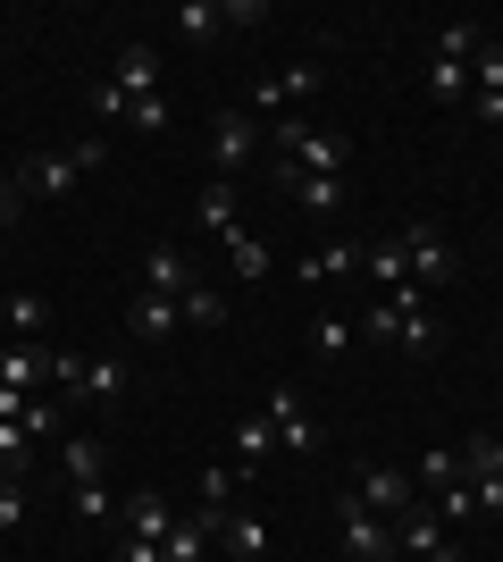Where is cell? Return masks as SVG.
Wrapping results in <instances>:
<instances>
[{
  "label": "cell",
  "mask_w": 503,
  "mask_h": 562,
  "mask_svg": "<svg viewBox=\"0 0 503 562\" xmlns=\"http://www.w3.org/2000/svg\"><path fill=\"white\" fill-rule=\"evenodd\" d=\"M135 126V135H168V93H160V50L151 43H126L118 50V76L93 85V135L101 126Z\"/></svg>",
  "instance_id": "cell-1"
},
{
  "label": "cell",
  "mask_w": 503,
  "mask_h": 562,
  "mask_svg": "<svg viewBox=\"0 0 503 562\" xmlns=\"http://www.w3.org/2000/svg\"><path fill=\"white\" fill-rule=\"evenodd\" d=\"M268 177L277 186H294V177H344V160H353V143L335 135V126H311V117H277L268 126Z\"/></svg>",
  "instance_id": "cell-2"
},
{
  "label": "cell",
  "mask_w": 503,
  "mask_h": 562,
  "mask_svg": "<svg viewBox=\"0 0 503 562\" xmlns=\"http://www.w3.org/2000/svg\"><path fill=\"white\" fill-rule=\"evenodd\" d=\"M101 160H110V135H84L76 151H34V160H18L9 177H18V193H25V202H68V193L84 186V177H93Z\"/></svg>",
  "instance_id": "cell-3"
},
{
  "label": "cell",
  "mask_w": 503,
  "mask_h": 562,
  "mask_svg": "<svg viewBox=\"0 0 503 562\" xmlns=\"http://www.w3.org/2000/svg\"><path fill=\"white\" fill-rule=\"evenodd\" d=\"M487 25H436V50H428V93L454 110V101H470V59H479Z\"/></svg>",
  "instance_id": "cell-4"
},
{
  "label": "cell",
  "mask_w": 503,
  "mask_h": 562,
  "mask_svg": "<svg viewBox=\"0 0 503 562\" xmlns=\"http://www.w3.org/2000/svg\"><path fill=\"white\" fill-rule=\"evenodd\" d=\"M361 328L386 336V345H411V352H428V345H436V328H428V294H420V285H403V294L369 303V311H361Z\"/></svg>",
  "instance_id": "cell-5"
},
{
  "label": "cell",
  "mask_w": 503,
  "mask_h": 562,
  "mask_svg": "<svg viewBox=\"0 0 503 562\" xmlns=\"http://www.w3.org/2000/svg\"><path fill=\"white\" fill-rule=\"evenodd\" d=\"M261 143H268V126H261L252 110H218V117H210V168L227 177V186L252 168V151H261Z\"/></svg>",
  "instance_id": "cell-6"
},
{
  "label": "cell",
  "mask_w": 503,
  "mask_h": 562,
  "mask_svg": "<svg viewBox=\"0 0 503 562\" xmlns=\"http://www.w3.org/2000/svg\"><path fill=\"white\" fill-rule=\"evenodd\" d=\"M50 386H59V395H84V403H118L126 370L118 361H93V352H50Z\"/></svg>",
  "instance_id": "cell-7"
},
{
  "label": "cell",
  "mask_w": 503,
  "mask_h": 562,
  "mask_svg": "<svg viewBox=\"0 0 503 562\" xmlns=\"http://www.w3.org/2000/svg\"><path fill=\"white\" fill-rule=\"evenodd\" d=\"M335 538L353 562H395V520H378L361 495H335Z\"/></svg>",
  "instance_id": "cell-8"
},
{
  "label": "cell",
  "mask_w": 503,
  "mask_h": 562,
  "mask_svg": "<svg viewBox=\"0 0 503 562\" xmlns=\"http://www.w3.org/2000/svg\"><path fill=\"white\" fill-rule=\"evenodd\" d=\"M395 235H403V260H411V285H420V294H436V285L454 278V244H445L436 218H411V227H395Z\"/></svg>",
  "instance_id": "cell-9"
},
{
  "label": "cell",
  "mask_w": 503,
  "mask_h": 562,
  "mask_svg": "<svg viewBox=\"0 0 503 562\" xmlns=\"http://www.w3.org/2000/svg\"><path fill=\"white\" fill-rule=\"evenodd\" d=\"M261 420L277 428V453H319V412L302 403V386H268Z\"/></svg>",
  "instance_id": "cell-10"
},
{
  "label": "cell",
  "mask_w": 503,
  "mask_h": 562,
  "mask_svg": "<svg viewBox=\"0 0 503 562\" xmlns=\"http://www.w3.org/2000/svg\"><path fill=\"white\" fill-rule=\"evenodd\" d=\"M395 554H411V562H461V538L428 513V495H420V504L395 520Z\"/></svg>",
  "instance_id": "cell-11"
},
{
  "label": "cell",
  "mask_w": 503,
  "mask_h": 562,
  "mask_svg": "<svg viewBox=\"0 0 503 562\" xmlns=\"http://www.w3.org/2000/svg\"><path fill=\"white\" fill-rule=\"evenodd\" d=\"M470 117L503 126V34H487L479 59H470Z\"/></svg>",
  "instance_id": "cell-12"
},
{
  "label": "cell",
  "mask_w": 503,
  "mask_h": 562,
  "mask_svg": "<svg viewBox=\"0 0 503 562\" xmlns=\"http://www.w3.org/2000/svg\"><path fill=\"white\" fill-rule=\"evenodd\" d=\"M361 504H369V513H378V520H403L411 513V504H420V487H411V479H403V470H386V462H369V470H361Z\"/></svg>",
  "instance_id": "cell-13"
},
{
  "label": "cell",
  "mask_w": 503,
  "mask_h": 562,
  "mask_svg": "<svg viewBox=\"0 0 503 562\" xmlns=\"http://www.w3.org/2000/svg\"><path fill=\"white\" fill-rule=\"evenodd\" d=\"M311 85H319V59H294V68L261 76V85H252V117H286L294 93H311Z\"/></svg>",
  "instance_id": "cell-14"
},
{
  "label": "cell",
  "mask_w": 503,
  "mask_h": 562,
  "mask_svg": "<svg viewBox=\"0 0 503 562\" xmlns=\"http://www.w3.org/2000/svg\"><path fill=\"white\" fill-rule=\"evenodd\" d=\"M144 285L168 294V303H185V285H202V278H193V260H185V244H151V252H144Z\"/></svg>",
  "instance_id": "cell-15"
},
{
  "label": "cell",
  "mask_w": 503,
  "mask_h": 562,
  "mask_svg": "<svg viewBox=\"0 0 503 562\" xmlns=\"http://www.w3.org/2000/svg\"><path fill=\"white\" fill-rule=\"evenodd\" d=\"M227 462H236V470H268V462H277V428H268L261 412H243L236 437H227Z\"/></svg>",
  "instance_id": "cell-16"
},
{
  "label": "cell",
  "mask_w": 503,
  "mask_h": 562,
  "mask_svg": "<svg viewBox=\"0 0 503 562\" xmlns=\"http://www.w3.org/2000/svg\"><path fill=\"white\" fill-rule=\"evenodd\" d=\"M353 269H361V244H353V235H335V244L302 252V285H344Z\"/></svg>",
  "instance_id": "cell-17"
},
{
  "label": "cell",
  "mask_w": 503,
  "mask_h": 562,
  "mask_svg": "<svg viewBox=\"0 0 503 562\" xmlns=\"http://www.w3.org/2000/svg\"><path fill=\"white\" fill-rule=\"evenodd\" d=\"M168 529H176V513H168L160 487H135V495H126V538H151V546H160Z\"/></svg>",
  "instance_id": "cell-18"
},
{
  "label": "cell",
  "mask_w": 503,
  "mask_h": 562,
  "mask_svg": "<svg viewBox=\"0 0 503 562\" xmlns=\"http://www.w3.org/2000/svg\"><path fill=\"white\" fill-rule=\"evenodd\" d=\"M0 386H18V395H43V386H50V352L9 345V352H0Z\"/></svg>",
  "instance_id": "cell-19"
},
{
  "label": "cell",
  "mask_w": 503,
  "mask_h": 562,
  "mask_svg": "<svg viewBox=\"0 0 503 562\" xmlns=\"http://www.w3.org/2000/svg\"><path fill=\"white\" fill-rule=\"evenodd\" d=\"M218 546H227L236 562H261L268 554V520L261 513H227V520H218Z\"/></svg>",
  "instance_id": "cell-20"
},
{
  "label": "cell",
  "mask_w": 503,
  "mask_h": 562,
  "mask_svg": "<svg viewBox=\"0 0 503 562\" xmlns=\"http://www.w3.org/2000/svg\"><path fill=\"white\" fill-rule=\"evenodd\" d=\"M193 218H202V227L227 244V235H236V186H227V177H210V186L193 193Z\"/></svg>",
  "instance_id": "cell-21"
},
{
  "label": "cell",
  "mask_w": 503,
  "mask_h": 562,
  "mask_svg": "<svg viewBox=\"0 0 503 562\" xmlns=\"http://www.w3.org/2000/svg\"><path fill=\"white\" fill-rule=\"evenodd\" d=\"M176 319H185V311L168 303V294H151V285H144V294H135V311H126V328L144 336V345H160V336L176 328Z\"/></svg>",
  "instance_id": "cell-22"
},
{
  "label": "cell",
  "mask_w": 503,
  "mask_h": 562,
  "mask_svg": "<svg viewBox=\"0 0 503 562\" xmlns=\"http://www.w3.org/2000/svg\"><path fill=\"white\" fill-rule=\"evenodd\" d=\"M361 269H369V278L386 285V294H403L411 285V260H403V235H386V244H369V252H361Z\"/></svg>",
  "instance_id": "cell-23"
},
{
  "label": "cell",
  "mask_w": 503,
  "mask_h": 562,
  "mask_svg": "<svg viewBox=\"0 0 503 562\" xmlns=\"http://www.w3.org/2000/svg\"><path fill=\"white\" fill-rule=\"evenodd\" d=\"M411 487H420V495L461 487V453H454V446H428V453H420V470H411Z\"/></svg>",
  "instance_id": "cell-24"
},
{
  "label": "cell",
  "mask_w": 503,
  "mask_h": 562,
  "mask_svg": "<svg viewBox=\"0 0 503 562\" xmlns=\"http://www.w3.org/2000/svg\"><path fill=\"white\" fill-rule=\"evenodd\" d=\"M286 193H294L311 218H344V177H294Z\"/></svg>",
  "instance_id": "cell-25"
},
{
  "label": "cell",
  "mask_w": 503,
  "mask_h": 562,
  "mask_svg": "<svg viewBox=\"0 0 503 562\" xmlns=\"http://www.w3.org/2000/svg\"><path fill=\"white\" fill-rule=\"evenodd\" d=\"M210 529H202V520H185V513H176V529H168V538H160V562H210Z\"/></svg>",
  "instance_id": "cell-26"
},
{
  "label": "cell",
  "mask_w": 503,
  "mask_h": 562,
  "mask_svg": "<svg viewBox=\"0 0 503 562\" xmlns=\"http://www.w3.org/2000/svg\"><path fill=\"white\" fill-rule=\"evenodd\" d=\"M59 462H68L76 487H110V479H101V462H110V453H101V437H68V446H59Z\"/></svg>",
  "instance_id": "cell-27"
},
{
  "label": "cell",
  "mask_w": 503,
  "mask_h": 562,
  "mask_svg": "<svg viewBox=\"0 0 503 562\" xmlns=\"http://www.w3.org/2000/svg\"><path fill=\"white\" fill-rule=\"evenodd\" d=\"M227 260H236V278H243V285H261V278H268V244H261V235H243V227L227 235Z\"/></svg>",
  "instance_id": "cell-28"
},
{
  "label": "cell",
  "mask_w": 503,
  "mask_h": 562,
  "mask_svg": "<svg viewBox=\"0 0 503 562\" xmlns=\"http://www.w3.org/2000/svg\"><path fill=\"white\" fill-rule=\"evenodd\" d=\"M461 479H503V437H470L461 446Z\"/></svg>",
  "instance_id": "cell-29"
},
{
  "label": "cell",
  "mask_w": 503,
  "mask_h": 562,
  "mask_svg": "<svg viewBox=\"0 0 503 562\" xmlns=\"http://www.w3.org/2000/svg\"><path fill=\"white\" fill-rule=\"evenodd\" d=\"M176 311H185L193 328H227V303H218L210 285H185V303H176Z\"/></svg>",
  "instance_id": "cell-30"
},
{
  "label": "cell",
  "mask_w": 503,
  "mask_h": 562,
  "mask_svg": "<svg viewBox=\"0 0 503 562\" xmlns=\"http://www.w3.org/2000/svg\"><path fill=\"white\" fill-rule=\"evenodd\" d=\"M25 453H34V428H25V420H0V479H18Z\"/></svg>",
  "instance_id": "cell-31"
},
{
  "label": "cell",
  "mask_w": 503,
  "mask_h": 562,
  "mask_svg": "<svg viewBox=\"0 0 503 562\" xmlns=\"http://www.w3.org/2000/svg\"><path fill=\"white\" fill-rule=\"evenodd\" d=\"M176 25H185V43H210L218 25H227V9H210V0H193V9H176Z\"/></svg>",
  "instance_id": "cell-32"
},
{
  "label": "cell",
  "mask_w": 503,
  "mask_h": 562,
  "mask_svg": "<svg viewBox=\"0 0 503 562\" xmlns=\"http://www.w3.org/2000/svg\"><path fill=\"white\" fill-rule=\"evenodd\" d=\"M25 529V479H0V538Z\"/></svg>",
  "instance_id": "cell-33"
},
{
  "label": "cell",
  "mask_w": 503,
  "mask_h": 562,
  "mask_svg": "<svg viewBox=\"0 0 503 562\" xmlns=\"http://www.w3.org/2000/svg\"><path fill=\"white\" fill-rule=\"evenodd\" d=\"M43 319H50V311H43V294H9V328H18V336H34Z\"/></svg>",
  "instance_id": "cell-34"
},
{
  "label": "cell",
  "mask_w": 503,
  "mask_h": 562,
  "mask_svg": "<svg viewBox=\"0 0 503 562\" xmlns=\"http://www.w3.org/2000/svg\"><path fill=\"white\" fill-rule=\"evenodd\" d=\"M311 345L319 352H344V345H353V319H335V311H328V319H311Z\"/></svg>",
  "instance_id": "cell-35"
},
{
  "label": "cell",
  "mask_w": 503,
  "mask_h": 562,
  "mask_svg": "<svg viewBox=\"0 0 503 562\" xmlns=\"http://www.w3.org/2000/svg\"><path fill=\"white\" fill-rule=\"evenodd\" d=\"M76 520H110V487H76Z\"/></svg>",
  "instance_id": "cell-36"
},
{
  "label": "cell",
  "mask_w": 503,
  "mask_h": 562,
  "mask_svg": "<svg viewBox=\"0 0 503 562\" xmlns=\"http://www.w3.org/2000/svg\"><path fill=\"white\" fill-rule=\"evenodd\" d=\"M18 211H25V193H18V177H0V227H18Z\"/></svg>",
  "instance_id": "cell-37"
},
{
  "label": "cell",
  "mask_w": 503,
  "mask_h": 562,
  "mask_svg": "<svg viewBox=\"0 0 503 562\" xmlns=\"http://www.w3.org/2000/svg\"><path fill=\"white\" fill-rule=\"evenodd\" d=\"M110 562H160V546H151V538H118V554H110Z\"/></svg>",
  "instance_id": "cell-38"
},
{
  "label": "cell",
  "mask_w": 503,
  "mask_h": 562,
  "mask_svg": "<svg viewBox=\"0 0 503 562\" xmlns=\"http://www.w3.org/2000/svg\"><path fill=\"white\" fill-rule=\"evenodd\" d=\"M0 328H9V294H0Z\"/></svg>",
  "instance_id": "cell-39"
}]
</instances>
